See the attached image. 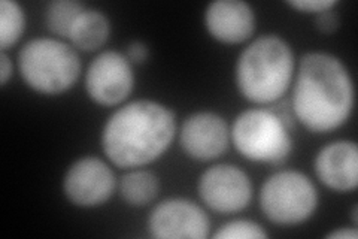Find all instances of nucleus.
Instances as JSON below:
<instances>
[{"instance_id": "nucleus-1", "label": "nucleus", "mask_w": 358, "mask_h": 239, "mask_svg": "<svg viewBox=\"0 0 358 239\" xmlns=\"http://www.w3.org/2000/svg\"><path fill=\"white\" fill-rule=\"evenodd\" d=\"M354 107V86L345 64L327 53L301 57L293 92L299 121L315 133L341 128Z\"/></svg>"}, {"instance_id": "nucleus-2", "label": "nucleus", "mask_w": 358, "mask_h": 239, "mask_svg": "<svg viewBox=\"0 0 358 239\" xmlns=\"http://www.w3.org/2000/svg\"><path fill=\"white\" fill-rule=\"evenodd\" d=\"M175 132L176 120L169 108L150 99L134 100L106 121L103 153L120 168L148 165L171 146Z\"/></svg>"}, {"instance_id": "nucleus-3", "label": "nucleus", "mask_w": 358, "mask_h": 239, "mask_svg": "<svg viewBox=\"0 0 358 239\" xmlns=\"http://www.w3.org/2000/svg\"><path fill=\"white\" fill-rule=\"evenodd\" d=\"M294 74V54L287 41L264 35L246 47L236 64V84L245 99L271 104L281 97Z\"/></svg>"}, {"instance_id": "nucleus-4", "label": "nucleus", "mask_w": 358, "mask_h": 239, "mask_svg": "<svg viewBox=\"0 0 358 239\" xmlns=\"http://www.w3.org/2000/svg\"><path fill=\"white\" fill-rule=\"evenodd\" d=\"M18 67L29 87L43 95H59L80 78L81 60L71 45L59 39L38 38L21 48Z\"/></svg>"}, {"instance_id": "nucleus-5", "label": "nucleus", "mask_w": 358, "mask_h": 239, "mask_svg": "<svg viewBox=\"0 0 358 239\" xmlns=\"http://www.w3.org/2000/svg\"><path fill=\"white\" fill-rule=\"evenodd\" d=\"M230 133L236 150L254 162L281 165L293 148L287 120L268 109L243 111Z\"/></svg>"}, {"instance_id": "nucleus-6", "label": "nucleus", "mask_w": 358, "mask_h": 239, "mask_svg": "<svg viewBox=\"0 0 358 239\" xmlns=\"http://www.w3.org/2000/svg\"><path fill=\"white\" fill-rule=\"evenodd\" d=\"M260 207L275 224H299L315 212L318 191L305 174L281 170L266 179L260 191Z\"/></svg>"}, {"instance_id": "nucleus-7", "label": "nucleus", "mask_w": 358, "mask_h": 239, "mask_svg": "<svg viewBox=\"0 0 358 239\" xmlns=\"http://www.w3.org/2000/svg\"><path fill=\"white\" fill-rule=\"evenodd\" d=\"M134 75L130 60L118 51H103L90 63L85 88L96 104L114 107L131 93Z\"/></svg>"}, {"instance_id": "nucleus-8", "label": "nucleus", "mask_w": 358, "mask_h": 239, "mask_svg": "<svg viewBox=\"0 0 358 239\" xmlns=\"http://www.w3.org/2000/svg\"><path fill=\"white\" fill-rule=\"evenodd\" d=\"M199 195L217 212H239L248 207L252 198V184L250 177L238 166L217 165L201 174Z\"/></svg>"}, {"instance_id": "nucleus-9", "label": "nucleus", "mask_w": 358, "mask_h": 239, "mask_svg": "<svg viewBox=\"0 0 358 239\" xmlns=\"http://www.w3.org/2000/svg\"><path fill=\"white\" fill-rule=\"evenodd\" d=\"M117 179L112 169L97 157H83L64 175L66 198L76 207L92 208L105 203L115 191Z\"/></svg>"}, {"instance_id": "nucleus-10", "label": "nucleus", "mask_w": 358, "mask_h": 239, "mask_svg": "<svg viewBox=\"0 0 358 239\" xmlns=\"http://www.w3.org/2000/svg\"><path fill=\"white\" fill-rule=\"evenodd\" d=\"M148 229L159 239H203L209 235L210 223L208 214L197 203L169 199L152 210Z\"/></svg>"}, {"instance_id": "nucleus-11", "label": "nucleus", "mask_w": 358, "mask_h": 239, "mask_svg": "<svg viewBox=\"0 0 358 239\" xmlns=\"http://www.w3.org/2000/svg\"><path fill=\"white\" fill-rule=\"evenodd\" d=\"M230 130L215 112H196L185 118L179 133L182 150L196 161H212L227 150Z\"/></svg>"}, {"instance_id": "nucleus-12", "label": "nucleus", "mask_w": 358, "mask_h": 239, "mask_svg": "<svg viewBox=\"0 0 358 239\" xmlns=\"http://www.w3.org/2000/svg\"><path fill=\"white\" fill-rule=\"evenodd\" d=\"M205 25L217 41L239 43L254 33L255 15L252 8L242 0H215L206 8Z\"/></svg>"}, {"instance_id": "nucleus-13", "label": "nucleus", "mask_w": 358, "mask_h": 239, "mask_svg": "<svg viewBox=\"0 0 358 239\" xmlns=\"http://www.w3.org/2000/svg\"><path fill=\"white\" fill-rule=\"evenodd\" d=\"M315 172L329 189L351 191L358 184V148L352 141L326 145L315 158Z\"/></svg>"}, {"instance_id": "nucleus-14", "label": "nucleus", "mask_w": 358, "mask_h": 239, "mask_svg": "<svg viewBox=\"0 0 358 239\" xmlns=\"http://www.w3.org/2000/svg\"><path fill=\"white\" fill-rule=\"evenodd\" d=\"M110 25L108 17L97 9H84L73 22L69 39L76 48L93 51L108 41Z\"/></svg>"}, {"instance_id": "nucleus-15", "label": "nucleus", "mask_w": 358, "mask_h": 239, "mask_svg": "<svg viewBox=\"0 0 358 239\" xmlns=\"http://www.w3.org/2000/svg\"><path fill=\"white\" fill-rule=\"evenodd\" d=\"M160 191V183L150 170H131L122 175L120 181V193L131 207H145L151 203Z\"/></svg>"}, {"instance_id": "nucleus-16", "label": "nucleus", "mask_w": 358, "mask_h": 239, "mask_svg": "<svg viewBox=\"0 0 358 239\" xmlns=\"http://www.w3.org/2000/svg\"><path fill=\"white\" fill-rule=\"evenodd\" d=\"M85 8L75 0H54L47 6L45 21L54 35L69 38L73 22Z\"/></svg>"}, {"instance_id": "nucleus-17", "label": "nucleus", "mask_w": 358, "mask_h": 239, "mask_svg": "<svg viewBox=\"0 0 358 239\" xmlns=\"http://www.w3.org/2000/svg\"><path fill=\"white\" fill-rule=\"evenodd\" d=\"M26 26L24 13L14 0L0 2V47L2 51L14 45L22 35Z\"/></svg>"}, {"instance_id": "nucleus-18", "label": "nucleus", "mask_w": 358, "mask_h": 239, "mask_svg": "<svg viewBox=\"0 0 358 239\" xmlns=\"http://www.w3.org/2000/svg\"><path fill=\"white\" fill-rule=\"evenodd\" d=\"M214 236L217 239H264L267 233L254 221L234 220L222 224Z\"/></svg>"}, {"instance_id": "nucleus-19", "label": "nucleus", "mask_w": 358, "mask_h": 239, "mask_svg": "<svg viewBox=\"0 0 358 239\" xmlns=\"http://www.w3.org/2000/svg\"><path fill=\"white\" fill-rule=\"evenodd\" d=\"M334 0H291L288 2L289 6H293L299 11H303V13H315L320 14L322 11H327L336 6Z\"/></svg>"}, {"instance_id": "nucleus-20", "label": "nucleus", "mask_w": 358, "mask_h": 239, "mask_svg": "<svg viewBox=\"0 0 358 239\" xmlns=\"http://www.w3.org/2000/svg\"><path fill=\"white\" fill-rule=\"evenodd\" d=\"M333 9V8H331ZM331 9H327V11H322V13L317 14V27L320 32L326 33V35H331V33H334L336 30H338L339 27V15L333 13Z\"/></svg>"}, {"instance_id": "nucleus-21", "label": "nucleus", "mask_w": 358, "mask_h": 239, "mask_svg": "<svg viewBox=\"0 0 358 239\" xmlns=\"http://www.w3.org/2000/svg\"><path fill=\"white\" fill-rule=\"evenodd\" d=\"M148 47L141 41H134L131 42L129 47H127V54L126 57L130 60V63H136L141 64L145 60L148 59Z\"/></svg>"}, {"instance_id": "nucleus-22", "label": "nucleus", "mask_w": 358, "mask_h": 239, "mask_svg": "<svg viewBox=\"0 0 358 239\" xmlns=\"http://www.w3.org/2000/svg\"><path fill=\"white\" fill-rule=\"evenodd\" d=\"M10 75H13V62H10L6 53L2 51V54H0V83H2V86L8 83Z\"/></svg>"}, {"instance_id": "nucleus-23", "label": "nucleus", "mask_w": 358, "mask_h": 239, "mask_svg": "<svg viewBox=\"0 0 358 239\" xmlns=\"http://www.w3.org/2000/svg\"><path fill=\"white\" fill-rule=\"evenodd\" d=\"M330 239H355L358 238V232L355 229H346V227H341L338 231H333L327 235Z\"/></svg>"}]
</instances>
